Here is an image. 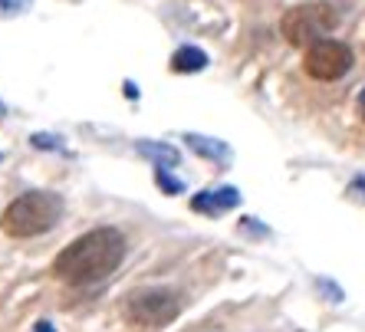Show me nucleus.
Segmentation results:
<instances>
[{"label": "nucleus", "mask_w": 365, "mask_h": 332, "mask_svg": "<svg viewBox=\"0 0 365 332\" xmlns=\"http://www.w3.org/2000/svg\"><path fill=\"white\" fill-rule=\"evenodd\" d=\"M125 260V237L115 227H96L63 247L53 260V276L69 286L106 280Z\"/></svg>", "instance_id": "obj_1"}, {"label": "nucleus", "mask_w": 365, "mask_h": 332, "mask_svg": "<svg viewBox=\"0 0 365 332\" xmlns=\"http://www.w3.org/2000/svg\"><path fill=\"white\" fill-rule=\"evenodd\" d=\"M60 197L50 194V191H26V194L14 197L4 214H0V230L7 237H17V240H26V237H40L53 224L60 221Z\"/></svg>", "instance_id": "obj_2"}, {"label": "nucleus", "mask_w": 365, "mask_h": 332, "mask_svg": "<svg viewBox=\"0 0 365 332\" xmlns=\"http://www.w3.org/2000/svg\"><path fill=\"white\" fill-rule=\"evenodd\" d=\"M336 26H339V14L329 4H299V7L287 10L280 20V30L289 46H313V43L326 40Z\"/></svg>", "instance_id": "obj_3"}, {"label": "nucleus", "mask_w": 365, "mask_h": 332, "mask_svg": "<svg viewBox=\"0 0 365 332\" xmlns=\"http://www.w3.org/2000/svg\"><path fill=\"white\" fill-rule=\"evenodd\" d=\"M178 313H181V296L175 290H162V286L128 293L125 306H122V316H125L132 326H142V329L168 326Z\"/></svg>", "instance_id": "obj_4"}, {"label": "nucleus", "mask_w": 365, "mask_h": 332, "mask_svg": "<svg viewBox=\"0 0 365 332\" xmlns=\"http://www.w3.org/2000/svg\"><path fill=\"white\" fill-rule=\"evenodd\" d=\"M303 69L306 76L319 79V83H336L352 69V50L342 40H319L313 46H306Z\"/></svg>", "instance_id": "obj_5"}, {"label": "nucleus", "mask_w": 365, "mask_h": 332, "mask_svg": "<svg viewBox=\"0 0 365 332\" xmlns=\"http://www.w3.org/2000/svg\"><path fill=\"white\" fill-rule=\"evenodd\" d=\"M240 204V194L234 191V187H217V191H204V194H197L195 201H191V207L201 214H221V211H230V207Z\"/></svg>", "instance_id": "obj_6"}, {"label": "nucleus", "mask_w": 365, "mask_h": 332, "mask_svg": "<svg viewBox=\"0 0 365 332\" xmlns=\"http://www.w3.org/2000/svg\"><path fill=\"white\" fill-rule=\"evenodd\" d=\"M207 66V56H204L197 46H181L175 56H171V69L175 73H201Z\"/></svg>", "instance_id": "obj_7"}, {"label": "nucleus", "mask_w": 365, "mask_h": 332, "mask_svg": "<svg viewBox=\"0 0 365 332\" xmlns=\"http://www.w3.org/2000/svg\"><path fill=\"white\" fill-rule=\"evenodd\" d=\"M138 152L148 155V158H155L158 162V168H171V165H178V152L168 145H158V142H142L138 145Z\"/></svg>", "instance_id": "obj_8"}, {"label": "nucleus", "mask_w": 365, "mask_h": 332, "mask_svg": "<svg viewBox=\"0 0 365 332\" xmlns=\"http://www.w3.org/2000/svg\"><path fill=\"white\" fill-rule=\"evenodd\" d=\"M187 142H191V148H195L197 155H207V158H227V145H221V142H211V138H201V135H187Z\"/></svg>", "instance_id": "obj_9"}, {"label": "nucleus", "mask_w": 365, "mask_h": 332, "mask_svg": "<svg viewBox=\"0 0 365 332\" xmlns=\"http://www.w3.org/2000/svg\"><path fill=\"white\" fill-rule=\"evenodd\" d=\"M34 7V0H0V17H14V14H26Z\"/></svg>", "instance_id": "obj_10"}, {"label": "nucleus", "mask_w": 365, "mask_h": 332, "mask_svg": "<svg viewBox=\"0 0 365 332\" xmlns=\"http://www.w3.org/2000/svg\"><path fill=\"white\" fill-rule=\"evenodd\" d=\"M158 185H162L168 194H175V191H181V187H185L178 178H168V171H165V168H158Z\"/></svg>", "instance_id": "obj_11"}, {"label": "nucleus", "mask_w": 365, "mask_h": 332, "mask_svg": "<svg viewBox=\"0 0 365 332\" xmlns=\"http://www.w3.org/2000/svg\"><path fill=\"white\" fill-rule=\"evenodd\" d=\"M34 145H36V148H56V138H50V135H34Z\"/></svg>", "instance_id": "obj_12"}, {"label": "nucleus", "mask_w": 365, "mask_h": 332, "mask_svg": "<svg viewBox=\"0 0 365 332\" xmlns=\"http://www.w3.org/2000/svg\"><path fill=\"white\" fill-rule=\"evenodd\" d=\"M359 105H362V119H365V93H362V99H359Z\"/></svg>", "instance_id": "obj_13"}, {"label": "nucleus", "mask_w": 365, "mask_h": 332, "mask_svg": "<svg viewBox=\"0 0 365 332\" xmlns=\"http://www.w3.org/2000/svg\"><path fill=\"white\" fill-rule=\"evenodd\" d=\"M0 158H4V155H0Z\"/></svg>", "instance_id": "obj_14"}]
</instances>
